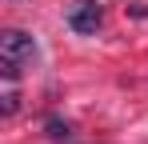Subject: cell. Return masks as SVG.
I'll return each instance as SVG.
<instances>
[{"instance_id":"obj_4","label":"cell","mask_w":148,"mask_h":144,"mask_svg":"<svg viewBox=\"0 0 148 144\" xmlns=\"http://www.w3.org/2000/svg\"><path fill=\"white\" fill-rule=\"evenodd\" d=\"M48 136L64 140V136H68V124H60V120H48Z\"/></svg>"},{"instance_id":"obj_1","label":"cell","mask_w":148,"mask_h":144,"mask_svg":"<svg viewBox=\"0 0 148 144\" xmlns=\"http://www.w3.org/2000/svg\"><path fill=\"white\" fill-rule=\"evenodd\" d=\"M36 56V40L28 36V32H20V28H4L0 32V60L4 64H28Z\"/></svg>"},{"instance_id":"obj_2","label":"cell","mask_w":148,"mask_h":144,"mask_svg":"<svg viewBox=\"0 0 148 144\" xmlns=\"http://www.w3.org/2000/svg\"><path fill=\"white\" fill-rule=\"evenodd\" d=\"M64 20H68V28H72L76 36H92L100 28V20H104V8H100L96 0H72L68 12H64Z\"/></svg>"},{"instance_id":"obj_3","label":"cell","mask_w":148,"mask_h":144,"mask_svg":"<svg viewBox=\"0 0 148 144\" xmlns=\"http://www.w3.org/2000/svg\"><path fill=\"white\" fill-rule=\"evenodd\" d=\"M16 104H20V96H16V88H8V92H4V104H0V108H4V116H12V112H16Z\"/></svg>"}]
</instances>
